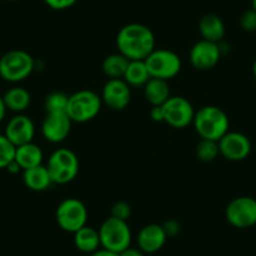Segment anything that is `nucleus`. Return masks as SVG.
I'll list each match as a JSON object with an SVG mask.
<instances>
[{"label":"nucleus","mask_w":256,"mask_h":256,"mask_svg":"<svg viewBox=\"0 0 256 256\" xmlns=\"http://www.w3.org/2000/svg\"><path fill=\"white\" fill-rule=\"evenodd\" d=\"M103 104L113 110H122L131 102V87L123 78L108 80L103 86L102 94Z\"/></svg>","instance_id":"4468645a"},{"label":"nucleus","mask_w":256,"mask_h":256,"mask_svg":"<svg viewBox=\"0 0 256 256\" xmlns=\"http://www.w3.org/2000/svg\"><path fill=\"white\" fill-rule=\"evenodd\" d=\"M220 154L218 142L211 140H202L196 146V156L202 162H212Z\"/></svg>","instance_id":"393cba45"},{"label":"nucleus","mask_w":256,"mask_h":256,"mask_svg":"<svg viewBox=\"0 0 256 256\" xmlns=\"http://www.w3.org/2000/svg\"><path fill=\"white\" fill-rule=\"evenodd\" d=\"M88 210L84 204L74 198H66L58 205L56 211V220L63 231L74 234L87 225Z\"/></svg>","instance_id":"6e6552de"},{"label":"nucleus","mask_w":256,"mask_h":256,"mask_svg":"<svg viewBox=\"0 0 256 256\" xmlns=\"http://www.w3.org/2000/svg\"><path fill=\"white\" fill-rule=\"evenodd\" d=\"M146 254L142 252L140 248H127L126 250H123L122 252L118 254V256H144Z\"/></svg>","instance_id":"473e14b6"},{"label":"nucleus","mask_w":256,"mask_h":256,"mask_svg":"<svg viewBox=\"0 0 256 256\" xmlns=\"http://www.w3.org/2000/svg\"><path fill=\"white\" fill-rule=\"evenodd\" d=\"M150 116H151L152 120L154 122H164V110H162L161 106H154L150 110Z\"/></svg>","instance_id":"2f4dec72"},{"label":"nucleus","mask_w":256,"mask_h":256,"mask_svg":"<svg viewBox=\"0 0 256 256\" xmlns=\"http://www.w3.org/2000/svg\"><path fill=\"white\" fill-rule=\"evenodd\" d=\"M68 98L70 96L64 94L62 92H53L46 96L44 100V108L46 113L66 112L68 106Z\"/></svg>","instance_id":"a878e982"},{"label":"nucleus","mask_w":256,"mask_h":256,"mask_svg":"<svg viewBox=\"0 0 256 256\" xmlns=\"http://www.w3.org/2000/svg\"><path fill=\"white\" fill-rule=\"evenodd\" d=\"M23 182L29 190L36 192L46 191L53 184L48 168L44 164H39V166L24 170Z\"/></svg>","instance_id":"a211bd4d"},{"label":"nucleus","mask_w":256,"mask_h":256,"mask_svg":"<svg viewBox=\"0 0 256 256\" xmlns=\"http://www.w3.org/2000/svg\"><path fill=\"white\" fill-rule=\"evenodd\" d=\"M72 123L66 112L46 113L42 123V134L50 144H60L70 136Z\"/></svg>","instance_id":"f8f14e48"},{"label":"nucleus","mask_w":256,"mask_h":256,"mask_svg":"<svg viewBox=\"0 0 256 256\" xmlns=\"http://www.w3.org/2000/svg\"><path fill=\"white\" fill-rule=\"evenodd\" d=\"M144 63L151 78H158L167 82L176 77L182 68L181 58L170 49H154L144 59Z\"/></svg>","instance_id":"0eeeda50"},{"label":"nucleus","mask_w":256,"mask_h":256,"mask_svg":"<svg viewBox=\"0 0 256 256\" xmlns=\"http://www.w3.org/2000/svg\"><path fill=\"white\" fill-rule=\"evenodd\" d=\"M162 226H164V230L166 232L167 238L176 236L180 232V222L177 220H168Z\"/></svg>","instance_id":"7c9ffc66"},{"label":"nucleus","mask_w":256,"mask_h":256,"mask_svg":"<svg viewBox=\"0 0 256 256\" xmlns=\"http://www.w3.org/2000/svg\"><path fill=\"white\" fill-rule=\"evenodd\" d=\"M128 63H130V60L120 53L110 54V56H106V59L103 60V73H104L110 80L123 78L126 70H127L128 67Z\"/></svg>","instance_id":"b1692460"},{"label":"nucleus","mask_w":256,"mask_h":256,"mask_svg":"<svg viewBox=\"0 0 256 256\" xmlns=\"http://www.w3.org/2000/svg\"><path fill=\"white\" fill-rule=\"evenodd\" d=\"M78 0H44V3L54 10H66L77 3Z\"/></svg>","instance_id":"c756f323"},{"label":"nucleus","mask_w":256,"mask_h":256,"mask_svg":"<svg viewBox=\"0 0 256 256\" xmlns=\"http://www.w3.org/2000/svg\"><path fill=\"white\" fill-rule=\"evenodd\" d=\"M154 43L151 29L140 23L122 26L116 38L118 53L128 60H144L154 50Z\"/></svg>","instance_id":"f257e3e1"},{"label":"nucleus","mask_w":256,"mask_h":256,"mask_svg":"<svg viewBox=\"0 0 256 256\" xmlns=\"http://www.w3.org/2000/svg\"><path fill=\"white\" fill-rule=\"evenodd\" d=\"M131 206H130V204L124 202V201H117V202L113 204L112 208H110V216L124 221L131 218Z\"/></svg>","instance_id":"cd10ccee"},{"label":"nucleus","mask_w":256,"mask_h":256,"mask_svg":"<svg viewBox=\"0 0 256 256\" xmlns=\"http://www.w3.org/2000/svg\"><path fill=\"white\" fill-rule=\"evenodd\" d=\"M90 256H118V254L107 250V248H100L98 250H96L94 252L90 254Z\"/></svg>","instance_id":"72a5a7b5"},{"label":"nucleus","mask_w":256,"mask_h":256,"mask_svg":"<svg viewBox=\"0 0 256 256\" xmlns=\"http://www.w3.org/2000/svg\"><path fill=\"white\" fill-rule=\"evenodd\" d=\"M164 226L158 224H148L140 230L137 236L138 248L144 254H154L161 250L167 241Z\"/></svg>","instance_id":"dca6fc26"},{"label":"nucleus","mask_w":256,"mask_h":256,"mask_svg":"<svg viewBox=\"0 0 256 256\" xmlns=\"http://www.w3.org/2000/svg\"><path fill=\"white\" fill-rule=\"evenodd\" d=\"M123 80L130 87H144L151 80L144 60H130Z\"/></svg>","instance_id":"5701e85b"},{"label":"nucleus","mask_w":256,"mask_h":256,"mask_svg":"<svg viewBox=\"0 0 256 256\" xmlns=\"http://www.w3.org/2000/svg\"><path fill=\"white\" fill-rule=\"evenodd\" d=\"M100 248H107L116 254L122 252L131 246L132 232L127 221L110 216L98 228Z\"/></svg>","instance_id":"20e7f679"},{"label":"nucleus","mask_w":256,"mask_h":256,"mask_svg":"<svg viewBox=\"0 0 256 256\" xmlns=\"http://www.w3.org/2000/svg\"><path fill=\"white\" fill-rule=\"evenodd\" d=\"M251 142L246 134L241 132L228 131L218 141V150L224 158L232 162L244 161L251 154Z\"/></svg>","instance_id":"9b49d317"},{"label":"nucleus","mask_w":256,"mask_h":256,"mask_svg":"<svg viewBox=\"0 0 256 256\" xmlns=\"http://www.w3.org/2000/svg\"><path fill=\"white\" fill-rule=\"evenodd\" d=\"M240 26L245 32H256V12L252 8L244 12L240 18Z\"/></svg>","instance_id":"c85d7f7f"},{"label":"nucleus","mask_w":256,"mask_h":256,"mask_svg":"<svg viewBox=\"0 0 256 256\" xmlns=\"http://www.w3.org/2000/svg\"><path fill=\"white\" fill-rule=\"evenodd\" d=\"M46 168L53 184H70L80 172V160L72 150L58 148L49 156Z\"/></svg>","instance_id":"423d86ee"},{"label":"nucleus","mask_w":256,"mask_h":256,"mask_svg":"<svg viewBox=\"0 0 256 256\" xmlns=\"http://www.w3.org/2000/svg\"><path fill=\"white\" fill-rule=\"evenodd\" d=\"M192 124L202 140L218 142L228 132L230 120L221 108L216 106H205L195 112Z\"/></svg>","instance_id":"f03ea898"},{"label":"nucleus","mask_w":256,"mask_h":256,"mask_svg":"<svg viewBox=\"0 0 256 256\" xmlns=\"http://www.w3.org/2000/svg\"><path fill=\"white\" fill-rule=\"evenodd\" d=\"M252 73H254V77L256 78V59L254 62V66H252Z\"/></svg>","instance_id":"e433bc0d"},{"label":"nucleus","mask_w":256,"mask_h":256,"mask_svg":"<svg viewBox=\"0 0 256 256\" xmlns=\"http://www.w3.org/2000/svg\"><path fill=\"white\" fill-rule=\"evenodd\" d=\"M198 30L205 40L220 43L225 36V24L216 14H205L198 22Z\"/></svg>","instance_id":"f3484780"},{"label":"nucleus","mask_w":256,"mask_h":256,"mask_svg":"<svg viewBox=\"0 0 256 256\" xmlns=\"http://www.w3.org/2000/svg\"><path fill=\"white\" fill-rule=\"evenodd\" d=\"M6 170H8V171L10 172V174H18V172L22 171L20 166H19V164H16V160H14L13 162H10V164H8V167H6Z\"/></svg>","instance_id":"f704fd0d"},{"label":"nucleus","mask_w":256,"mask_h":256,"mask_svg":"<svg viewBox=\"0 0 256 256\" xmlns=\"http://www.w3.org/2000/svg\"><path fill=\"white\" fill-rule=\"evenodd\" d=\"M225 218L236 228H248L256 225V198L238 196L228 202Z\"/></svg>","instance_id":"1a4fd4ad"},{"label":"nucleus","mask_w":256,"mask_h":256,"mask_svg":"<svg viewBox=\"0 0 256 256\" xmlns=\"http://www.w3.org/2000/svg\"><path fill=\"white\" fill-rule=\"evenodd\" d=\"M251 6H252L254 10L256 12V0H251Z\"/></svg>","instance_id":"4c0bfd02"},{"label":"nucleus","mask_w":256,"mask_h":256,"mask_svg":"<svg viewBox=\"0 0 256 256\" xmlns=\"http://www.w3.org/2000/svg\"><path fill=\"white\" fill-rule=\"evenodd\" d=\"M16 147L9 141L6 134H0V170L6 168L14 161Z\"/></svg>","instance_id":"bb28decb"},{"label":"nucleus","mask_w":256,"mask_h":256,"mask_svg":"<svg viewBox=\"0 0 256 256\" xmlns=\"http://www.w3.org/2000/svg\"><path fill=\"white\" fill-rule=\"evenodd\" d=\"M221 58V48L218 43L201 39L190 50V62L198 70H212Z\"/></svg>","instance_id":"ddd939ff"},{"label":"nucleus","mask_w":256,"mask_h":256,"mask_svg":"<svg viewBox=\"0 0 256 256\" xmlns=\"http://www.w3.org/2000/svg\"><path fill=\"white\" fill-rule=\"evenodd\" d=\"M4 103H6V110L16 112V114L23 113L28 110L30 106V93L23 87H13L6 92L3 96Z\"/></svg>","instance_id":"4be33fe9"},{"label":"nucleus","mask_w":256,"mask_h":256,"mask_svg":"<svg viewBox=\"0 0 256 256\" xmlns=\"http://www.w3.org/2000/svg\"><path fill=\"white\" fill-rule=\"evenodd\" d=\"M6 138L12 142L16 147L23 146V144L33 142L34 134H36V126L30 117L19 113L9 120L4 131Z\"/></svg>","instance_id":"2eb2a0df"},{"label":"nucleus","mask_w":256,"mask_h":256,"mask_svg":"<svg viewBox=\"0 0 256 256\" xmlns=\"http://www.w3.org/2000/svg\"><path fill=\"white\" fill-rule=\"evenodd\" d=\"M161 107L164 110V122L171 127L184 128L194 122L195 110L184 97L171 96Z\"/></svg>","instance_id":"9d476101"},{"label":"nucleus","mask_w":256,"mask_h":256,"mask_svg":"<svg viewBox=\"0 0 256 256\" xmlns=\"http://www.w3.org/2000/svg\"><path fill=\"white\" fill-rule=\"evenodd\" d=\"M73 242L80 252L90 255L100 248V234L94 228L86 225L73 234Z\"/></svg>","instance_id":"aec40b11"},{"label":"nucleus","mask_w":256,"mask_h":256,"mask_svg":"<svg viewBox=\"0 0 256 256\" xmlns=\"http://www.w3.org/2000/svg\"><path fill=\"white\" fill-rule=\"evenodd\" d=\"M144 98L147 102L154 107V106H162L170 97L171 90L167 80H158V78H151L144 87Z\"/></svg>","instance_id":"412c9836"},{"label":"nucleus","mask_w":256,"mask_h":256,"mask_svg":"<svg viewBox=\"0 0 256 256\" xmlns=\"http://www.w3.org/2000/svg\"><path fill=\"white\" fill-rule=\"evenodd\" d=\"M6 103H4V100L3 97L0 96V122L4 120V117H6Z\"/></svg>","instance_id":"c9c22d12"},{"label":"nucleus","mask_w":256,"mask_h":256,"mask_svg":"<svg viewBox=\"0 0 256 256\" xmlns=\"http://www.w3.org/2000/svg\"><path fill=\"white\" fill-rule=\"evenodd\" d=\"M255 228H256V225H255Z\"/></svg>","instance_id":"58836bf2"},{"label":"nucleus","mask_w":256,"mask_h":256,"mask_svg":"<svg viewBox=\"0 0 256 256\" xmlns=\"http://www.w3.org/2000/svg\"><path fill=\"white\" fill-rule=\"evenodd\" d=\"M14 160L20 166L22 171H24V170L43 164H42L43 162V151L38 144H36L34 142H29L23 146L16 147Z\"/></svg>","instance_id":"6ab92c4d"},{"label":"nucleus","mask_w":256,"mask_h":256,"mask_svg":"<svg viewBox=\"0 0 256 256\" xmlns=\"http://www.w3.org/2000/svg\"><path fill=\"white\" fill-rule=\"evenodd\" d=\"M102 98L90 90H82L73 93L68 98L66 113L74 123H86L100 114L102 110Z\"/></svg>","instance_id":"7ed1b4c3"},{"label":"nucleus","mask_w":256,"mask_h":256,"mask_svg":"<svg viewBox=\"0 0 256 256\" xmlns=\"http://www.w3.org/2000/svg\"><path fill=\"white\" fill-rule=\"evenodd\" d=\"M34 70V59L22 49L9 50L0 58V77L10 83L26 80Z\"/></svg>","instance_id":"39448f33"}]
</instances>
